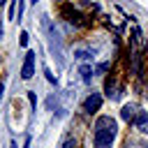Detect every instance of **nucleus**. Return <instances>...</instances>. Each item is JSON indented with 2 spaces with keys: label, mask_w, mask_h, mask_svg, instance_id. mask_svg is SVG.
I'll return each instance as SVG.
<instances>
[{
  "label": "nucleus",
  "mask_w": 148,
  "mask_h": 148,
  "mask_svg": "<svg viewBox=\"0 0 148 148\" xmlns=\"http://www.w3.org/2000/svg\"><path fill=\"white\" fill-rule=\"evenodd\" d=\"M116 134H118L116 120L111 116H99L95 120V143H92V148H111Z\"/></svg>",
  "instance_id": "1"
},
{
  "label": "nucleus",
  "mask_w": 148,
  "mask_h": 148,
  "mask_svg": "<svg viewBox=\"0 0 148 148\" xmlns=\"http://www.w3.org/2000/svg\"><path fill=\"white\" fill-rule=\"evenodd\" d=\"M32 74H35V51H28L25 60H23V67H21V76L28 81V79H32Z\"/></svg>",
  "instance_id": "2"
},
{
  "label": "nucleus",
  "mask_w": 148,
  "mask_h": 148,
  "mask_svg": "<svg viewBox=\"0 0 148 148\" xmlns=\"http://www.w3.org/2000/svg\"><path fill=\"white\" fill-rule=\"evenodd\" d=\"M99 106H102V95L99 92H90L86 97V102H83V111L86 113H95V111H99Z\"/></svg>",
  "instance_id": "3"
},
{
  "label": "nucleus",
  "mask_w": 148,
  "mask_h": 148,
  "mask_svg": "<svg viewBox=\"0 0 148 148\" xmlns=\"http://www.w3.org/2000/svg\"><path fill=\"white\" fill-rule=\"evenodd\" d=\"M120 118L127 120V123H134V118H136V106H134V104H125L123 111H120Z\"/></svg>",
  "instance_id": "4"
},
{
  "label": "nucleus",
  "mask_w": 148,
  "mask_h": 148,
  "mask_svg": "<svg viewBox=\"0 0 148 148\" xmlns=\"http://www.w3.org/2000/svg\"><path fill=\"white\" fill-rule=\"evenodd\" d=\"M134 125H136L141 132H148V113H146V111H139L136 118H134Z\"/></svg>",
  "instance_id": "5"
},
{
  "label": "nucleus",
  "mask_w": 148,
  "mask_h": 148,
  "mask_svg": "<svg viewBox=\"0 0 148 148\" xmlns=\"http://www.w3.org/2000/svg\"><path fill=\"white\" fill-rule=\"evenodd\" d=\"M65 14L69 16V21H72V23H81V14H79L76 9H72V7H65Z\"/></svg>",
  "instance_id": "6"
},
{
  "label": "nucleus",
  "mask_w": 148,
  "mask_h": 148,
  "mask_svg": "<svg viewBox=\"0 0 148 148\" xmlns=\"http://www.w3.org/2000/svg\"><path fill=\"white\" fill-rule=\"evenodd\" d=\"M90 74H92V69L86 65V67H81V76H83V81L86 83H90Z\"/></svg>",
  "instance_id": "7"
},
{
  "label": "nucleus",
  "mask_w": 148,
  "mask_h": 148,
  "mask_svg": "<svg viewBox=\"0 0 148 148\" xmlns=\"http://www.w3.org/2000/svg\"><path fill=\"white\" fill-rule=\"evenodd\" d=\"M14 9H16V5H14V0H9V18H14V16H16V12H14Z\"/></svg>",
  "instance_id": "8"
},
{
  "label": "nucleus",
  "mask_w": 148,
  "mask_h": 148,
  "mask_svg": "<svg viewBox=\"0 0 148 148\" xmlns=\"http://www.w3.org/2000/svg\"><path fill=\"white\" fill-rule=\"evenodd\" d=\"M62 148H76V141H74V139H67V141H65V146H62Z\"/></svg>",
  "instance_id": "9"
},
{
  "label": "nucleus",
  "mask_w": 148,
  "mask_h": 148,
  "mask_svg": "<svg viewBox=\"0 0 148 148\" xmlns=\"http://www.w3.org/2000/svg\"><path fill=\"white\" fill-rule=\"evenodd\" d=\"M28 99H30V104H32V106L37 104V95H35V92H28Z\"/></svg>",
  "instance_id": "10"
},
{
  "label": "nucleus",
  "mask_w": 148,
  "mask_h": 148,
  "mask_svg": "<svg viewBox=\"0 0 148 148\" xmlns=\"http://www.w3.org/2000/svg\"><path fill=\"white\" fill-rule=\"evenodd\" d=\"M125 148H148V146H146V143H127Z\"/></svg>",
  "instance_id": "11"
},
{
  "label": "nucleus",
  "mask_w": 148,
  "mask_h": 148,
  "mask_svg": "<svg viewBox=\"0 0 148 148\" xmlns=\"http://www.w3.org/2000/svg\"><path fill=\"white\" fill-rule=\"evenodd\" d=\"M28 44V32H21V46Z\"/></svg>",
  "instance_id": "12"
},
{
  "label": "nucleus",
  "mask_w": 148,
  "mask_h": 148,
  "mask_svg": "<svg viewBox=\"0 0 148 148\" xmlns=\"http://www.w3.org/2000/svg\"><path fill=\"white\" fill-rule=\"evenodd\" d=\"M2 35H5V28H2V23H0V39H2Z\"/></svg>",
  "instance_id": "13"
},
{
  "label": "nucleus",
  "mask_w": 148,
  "mask_h": 148,
  "mask_svg": "<svg viewBox=\"0 0 148 148\" xmlns=\"http://www.w3.org/2000/svg\"><path fill=\"white\" fill-rule=\"evenodd\" d=\"M9 148H18V146H16V141H12V146H9Z\"/></svg>",
  "instance_id": "14"
},
{
  "label": "nucleus",
  "mask_w": 148,
  "mask_h": 148,
  "mask_svg": "<svg viewBox=\"0 0 148 148\" xmlns=\"http://www.w3.org/2000/svg\"><path fill=\"white\" fill-rule=\"evenodd\" d=\"M5 2H7V0H0V7H5Z\"/></svg>",
  "instance_id": "15"
},
{
  "label": "nucleus",
  "mask_w": 148,
  "mask_h": 148,
  "mask_svg": "<svg viewBox=\"0 0 148 148\" xmlns=\"http://www.w3.org/2000/svg\"><path fill=\"white\" fill-rule=\"evenodd\" d=\"M30 2H32V5H37V0H30Z\"/></svg>",
  "instance_id": "16"
},
{
  "label": "nucleus",
  "mask_w": 148,
  "mask_h": 148,
  "mask_svg": "<svg viewBox=\"0 0 148 148\" xmlns=\"http://www.w3.org/2000/svg\"><path fill=\"white\" fill-rule=\"evenodd\" d=\"M0 97H2V86H0Z\"/></svg>",
  "instance_id": "17"
}]
</instances>
